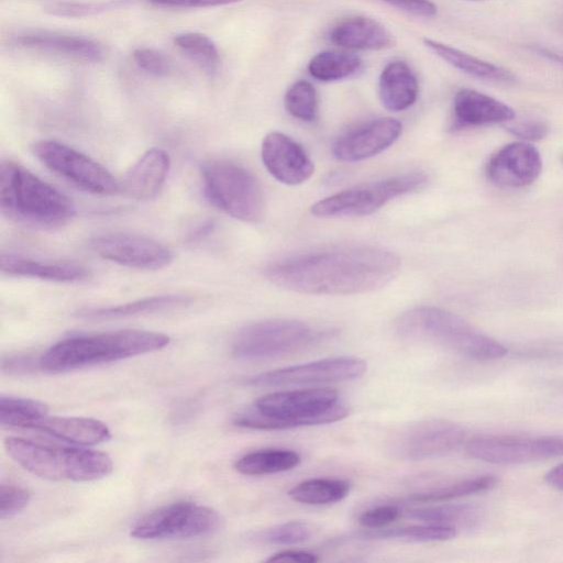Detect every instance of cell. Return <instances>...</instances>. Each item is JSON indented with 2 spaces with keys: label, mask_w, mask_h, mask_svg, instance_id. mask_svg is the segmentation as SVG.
<instances>
[{
  "label": "cell",
  "mask_w": 563,
  "mask_h": 563,
  "mask_svg": "<svg viewBox=\"0 0 563 563\" xmlns=\"http://www.w3.org/2000/svg\"><path fill=\"white\" fill-rule=\"evenodd\" d=\"M400 258L378 246H350L300 254L271 264L267 278L282 288L314 295L380 289L396 277Z\"/></svg>",
  "instance_id": "obj_1"
},
{
  "label": "cell",
  "mask_w": 563,
  "mask_h": 563,
  "mask_svg": "<svg viewBox=\"0 0 563 563\" xmlns=\"http://www.w3.org/2000/svg\"><path fill=\"white\" fill-rule=\"evenodd\" d=\"M350 412L335 389L316 387L267 394L238 413L234 424L256 430H285L342 420Z\"/></svg>",
  "instance_id": "obj_2"
},
{
  "label": "cell",
  "mask_w": 563,
  "mask_h": 563,
  "mask_svg": "<svg viewBox=\"0 0 563 563\" xmlns=\"http://www.w3.org/2000/svg\"><path fill=\"white\" fill-rule=\"evenodd\" d=\"M169 342L165 333L135 329L77 335L52 345L38 358V367L66 372L155 352Z\"/></svg>",
  "instance_id": "obj_3"
},
{
  "label": "cell",
  "mask_w": 563,
  "mask_h": 563,
  "mask_svg": "<svg viewBox=\"0 0 563 563\" xmlns=\"http://www.w3.org/2000/svg\"><path fill=\"white\" fill-rule=\"evenodd\" d=\"M0 208L13 221L41 228L59 227L75 216L68 197L12 161L0 167Z\"/></svg>",
  "instance_id": "obj_4"
},
{
  "label": "cell",
  "mask_w": 563,
  "mask_h": 563,
  "mask_svg": "<svg viewBox=\"0 0 563 563\" xmlns=\"http://www.w3.org/2000/svg\"><path fill=\"white\" fill-rule=\"evenodd\" d=\"M395 328L402 338L433 342L471 360H497L508 352L504 344L462 317L433 306L405 311L397 319Z\"/></svg>",
  "instance_id": "obj_5"
},
{
  "label": "cell",
  "mask_w": 563,
  "mask_h": 563,
  "mask_svg": "<svg viewBox=\"0 0 563 563\" xmlns=\"http://www.w3.org/2000/svg\"><path fill=\"white\" fill-rule=\"evenodd\" d=\"M7 453L27 472L51 481L89 482L112 472L110 456L97 450L46 444L19 437L3 441Z\"/></svg>",
  "instance_id": "obj_6"
},
{
  "label": "cell",
  "mask_w": 563,
  "mask_h": 563,
  "mask_svg": "<svg viewBox=\"0 0 563 563\" xmlns=\"http://www.w3.org/2000/svg\"><path fill=\"white\" fill-rule=\"evenodd\" d=\"M205 192L212 205L232 218L258 223L266 214V200L258 179L228 159H210L201 167Z\"/></svg>",
  "instance_id": "obj_7"
},
{
  "label": "cell",
  "mask_w": 563,
  "mask_h": 563,
  "mask_svg": "<svg viewBox=\"0 0 563 563\" xmlns=\"http://www.w3.org/2000/svg\"><path fill=\"white\" fill-rule=\"evenodd\" d=\"M322 333L294 319H268L243 328L234 338L232 354L239 360H269L305 350Z\"/></svg>",
  "instance_id": "obj_8"
},
{
  "label": "cell",
  "mask_w": 563,
  "mask_h": 563,
  "mask_svg": "<svg viewBox=\"0 0 563 563\" xmlns=\"http://www.w3.org/2000/svg\"><path fill=\"white\" fill-rule=\"evenodd\" d=\"M428 183L424 173L413 172L349 188L317 201L311 213L319 218L371 214L390 200L416 191Z\"/></svg>",
  "instance_id": "obj_9"
},
{
  "label": "cell",
  "mask_w": 563,
  "mask_h": 563,
  "mask_svg": "<svg viewBox=\"0 0 563 563\" xmlns=\"http://www.w3.org/2000/svg\"><path fill=\"white\" fill-rule=\"evenodd\" d=\"M221 521V516L210 507L177 501L141 517L130 533L141 540L198 538L217 532Z\"/></svg>",
  "instance_id": "obj_10"
},
{
  "label": "cell",
  "mask_w": 563,
  "mask_h": 563,
  "mask_svg": "<svg viewBox=\"0 0 563 563\" xmlns=\"http://www.w3.org/2000/svg\"><path fill=\"white\" fill-rule=\"evenodd\" d=\"M466 453L503 465L523 464L563 455V435L488 434L465 441Z\"/></svg>",
  "instance_id": "obj_11"
},
{
  "label": "cell",
  "mask_w": 563,
  "mask_h": 563,
  "mask_svg": "<svg viewBox=\"0 0 563 563\" xmlns=\"http://www.w3.org/2000/svg\"><path fill=\"white\" fill-rule=\"evenodd\" d=\"M33 152L47 168L86 191L103 196L120 191V183L103 166L66 144L42 140Z\"/></svg>",
  "instance_id": "obj_12"
},
{
  "label": "cell",
  "mask_w": 563,
  "mask_h": 563,
  "mask_svg": "<svg viewBox=\"0 0 563 563\" xmlns=\"http://www.w3.org/2000/svg\"><path fill=\"white\" fill-rule=\"evenodd\" d=\"M367 365L356 356H335L258 373L245 383L255 387L300 386L357 379Z\"/></svg>",
  "instance_id": "obj_13"
},
{
  "label": "cell",
  "mask_w": 563,
  "mask_h": 563,
  "mask_svg": "<svg viewBox=\"0 0 563 563\" xmlns=\"http://www.w3.org/2000/svg\"><path fill=\"white\" fill-rule=\"evenodd\" d=\"M465 441V430L457 423L430 419L412 423L391 440L394 455L412 461L444 456Z\"/></svg>",
  "instance_id": "obj_14"
},
{
  "label": "cell",
  "mask_w": 563,
  "mask_h": 563,
  "mask_svg": "<svg viewBox=\"0 0 563 563\" xmlns=\"http://www.w3.org/2000/svg\"><path fill=\"white\" fill-rule=\"evenodd\" d=\"M90 246L106 260L139 269H159L173 261V253L164 244L134 233L98 235Z\"/></svg>",
  "instance_id": "obj_15"
},
{
  "label": "cell",
  "mask_w": 563,
  "mask_h": 563,
  "mask_svg": "<svg viewBox=\"0 0 563 563\" xmlns=\"http://www.w3.org/2000/svg\"><path fill=\"white\" fill-rule=\"evenodd\" d=\"M402 130L393 118H380L366 122L335 140L332 153L343 162H358L379 154L393 145Z\"/></svg>",
  "instance_id": "obj_16"
},
{
  "label": "cell",
  "mask_w": 563,
  "mask_h": 563,
  "mask_svg": "<svg viewBox=\"0 0 563 563\" xmlns=\"http://www.w3.org/2000/svg\"><path fill=\"white\" fill-rule=\"evenodd\" d=\"M541 170L539 151L526 142L507 144L490 158L486 167L489 180L504 188L529 186Z\"/></svg>",
  "instance_id": "obj_17"
},
{
  "label": "cell",
  "mask_w": 563,
  "mask_h": 563,
  "mask_svg": "<svg viewBox=\"0 0 563 563\" xmlns=\"http://www.w3.org/2000/svg\"><path fill=\"white\" fill-rule=\"evenodd\" d=\"M261 156L269 174L286 185L302 184L314 170L313 163L305 150L280 132H271L264 137Z\"/></svg>",
  "instance_id": "obj_18"
},
{
  "label": "cell",
  "mask_w": 563,
  "mask_h": 563,
  "mask_svg": "<svg viewBox=\"0 0 563 563\" xmlns=\"http://www.w3.org/2000/svg\"><path fill=\"white\" fill-rule=\"evenodd\" d=\"M18 47L62 56L86 63H98L104 58V47L88 37L51 31H31L16 35Z\"/></svg>",
  "instance_id": "obj_19"
},
{
  "label": "cell",
  "mask_w": 563,
  "mask_h": 563,
  "mask_svg": "<svg viewBox=\"0 0 563 563\" xmlns=\"http://www.w3.org/2000/svg\"><path fill=\"white\" fill-rule=\"evenodd\" d=\"M515 111L503 101L473 89H460L453 98L452 128L462 130L510 122Z\"/></svg>",
  "instance_id": "obj_20"
},
{
  "label": "cell",
  "mask_w": 563,
  "mask_h": 563,
  "mask_svg": "<svg viewBox=\"0 0 563 563\" xmlns=\"http://www.w3.org/2000/svg\"><path fill=\"white\" fill-rule=\"evenodd\" d=\"M169 167L168 153L153 147L146 151L126 172L120 183V191L139 200L154 198L164 186Z\"/></svg>",
  "instance_id": "obj_21"
},
{
  "label": "cell",
  "mask_w": 563,
  "mask_h": 563,
  "mask_svg": "<svg viewBox=\"0 0 563 563\" xmlns=\"http://www.w3.org/2000/svg\"><path fill=\"white\" fill-rule=\"evenodd\" d=\"M25 429L38 430L54 438L79 445H95L111 438L106 423L93 418L45 415Z\"/></svg>",
  "instance_id": "obj_22"
},
{
  "label": "cell",
  "mask_w": 563,
  "mask_h": 563,
  "mask_svg": "<svg viewBox=\"0 0 563 563\" xmlns=\"http://www.w3.org/2000/svg\"><path fill=\"white\" fill-rule=\"evenodd\" d=\"M329 38L333 44L352 51H378L391 44L390 33L383 24L362 15L338 22Z\"/></svg>",
  "instance_id": "obj_23"
},
{
  "label": "cell",
  "mask_w": 563,
  "mask_h": 563,
  "mask_svg": "<svg viewBox=\"0 0 563 563\" xmlns=\"http://www.w3.org/2000/svg\"><path fill=\"white\" fill-rule=\"evenodd\" d=\"M418 92V79L406 62L393 60L383 68L378 93L387 110L399 112L410 108L416 102Z\"/></svg>",
  "instance_id": "obj_24"
},
{
  "label": "cell",
  "mask_w": 563,
  "mask_h": 563,
  "mask_svg": "<svg viewBox=\"0 0 563 563\" xmlns=\"http://www.w3.org/2000/svg\"><path fill=\"white\" fill-rule=\"evenodd\" d=\"M1 271L8 275L51 282H76L87 276V269L68 262H42L15 254L1 255Z\"/></svg>",
  "instance_id": "obj_25"
},
{
  "label": "cell",
  "mask_w": 563,
  "mask_h": 563,
  "mask_svg": "<svg viewBox=\"0 0 563 563\" xmlns=\"http://www.w3.org/2000/svg\"><path fill=\"white\" fill-rule=\"evenodd\" d=\"M423 44L441 59L474 78L503 84H512L517 79L515 74L505 67L481 59L439 41L424 37Z\"/></svg>",
  "instance_id": "obj_26"
},
{
  "label": "cell",
  "mask_w": 563,
  "mask_h": 563,
  "mask_svg": "<svg viewBox=\"0 0 563 563\" xmlns=\"http://www.w3.org/2000/svg\"><path fill=\"white\" fill-rule=\"evenodd\" d=\"M188 302L189 298L180 295L153 296L114 307L85 310L78 316L90 320L120 319L169 310L186 306Z\"/></svg>",
  "instance_id": "obj_27"
},
{
  "label": "cell",
  "mask_w": 563,
  "mask_h": 563,
  "mask_svg": "<svg viewBox=\"0 0 563 563\" xmlns=\"http://www.w3.org/2000/svg\"><path fill=\"white\" fill-rule=\"evenodd\" d=\"M457 533L459 530L451 526L422 522V525L367 530L358 533L357 538L424 543L451 540Z\"/></svg>",
  "instance_id": "obj_28"
},
{
  "label": "cell",
  "mask_w": 563,
  "mask_h": 563,
  "mask_svg": "<svg viewBox=\"0 0 563 563\" xmlns=\"http://www.w3.org/2000/svg\"><path fill=\"white\" fill-rule=\"evenodd\" d=\"M300 463V455L286 449H263L240 457L234 468L243 475L260 476L286 472Z\"/></svg>",
  "instance_id": "obj_29"
},
{
  "label": "cell",
  "mask_w": 563,
  "mask_h": 563,
  "mask_svg": "<svg viewBox=\"0 0 563 563\" xmlns=\"http://www.w3.org/2000/svg\"><path fill=\"white\" fill-rule=\"evenodd\" d=\"M362 59L352 52L327 49L316 54L308 64L311 77L320 81H336L356 74Z\"/></svg>",
  "instance_id": "obj_30"
},
{
  "label": "cell",
  "mask_w": 563,
  "mask_h": 563,
  "mask_svg": "<svg viewBox=\"0 0 563 563\" xmlns=\"http://www.w3.org/2000/svg\"><path fill=\"white\" fill-rule=\"evenodd\" d=\"M351 484L340 478H310L291 487L288 496L300 504L329 505L344 499Z\"/></svg>",
  "instance_id": "obj_31"
},
{
  "label": "cell",
  "mask_w": 563,
  "mask_h": 563,
  "mask_svg": "<svg viewBox=\"0 0 563 563\" xmlns=\"http://www.w3.org/2000/svg\"><path fill=\"white\" fill-rule=\"evenodd\" d=\"M406 515L421 522L440 523L467 529L479 521L477 509L464 504H443L408 509Z\"/></svg>",
  "instance_id": "obj_32"
},
{
  "label": "cell",
  "mask_w": 563,
  "mask_h": 563,
  "mask_svg": "<svg viewBox=\"0 0 563 563\" xmlns=\"http://www.w3.org/2000/svg\"><path fill=\"white\" fill-rule=\"evenodd\" d=\"M497 481L498 479L493 475L465 478L448 485L413 493L407 497V500L412 503H437L453 500L488 490L497 484Z\"/></svg>",
  "instance_id": "obj_33"
},
{
  "label": "cell",
  "mask_w": 563,
  "mask_h": 563,
  "mask_svg": "<svg viewBox=\"0 0 563 563\" xmlns=\"http://www.w3.org/2000/svg\"><path fill=\"white\" fill-rule=\"evenodd\" d=\"M174 44L203 71L213 75L221 63L219 49L213 41L198 32H186L174 37Z\"/></svg>",
  "instance_id": "obj_34"
},
{
  "label": "cell",
  "mask_w": 563,
  "mask_h": 563,
  "mask_svg": "<svg viewBox=\"0 0 563 563\" xmlns=\"http://www.w3.org/2000/svg\"><path fill=\"white\" fill-rule=\"evenodd\" d=\"M47 412V406L38 400L12 396L0 397V422L2 426L25 429L30 422Z\"/></svg>",
  "instance_id": "obj_35"
},
{
  "label": "cell",
  "mask_w": 563,
  "mask_h": 563,
  "mask_svg": "<svg viewBox=\"0 0 563 563\" xmlns=\"http://www.w3.org/2000/svg\"><path fill=\"white\" fill-rule=\"evenodd\" d=\"M284 103L288 113L301 121H313L318 114V93L307 80L294 82L285 93Z\"/></svg>",
  "instance_id": "obj_36"
},
{
  "label": "cell",
  "mask_w": 563,
  "mask_h": 563,
  "mask_svg": "<svg viewBox=\"0 0 563 563\" xmlns=\"http://www.w3.org/2000/svg\"><path fill=\"white\" fill-rule=\"evenodd\" d=\"M311 537L312 528L309 523L294 520L264 530L258 539L274 545H296L308 541Z\"/></svg>",
  "instance_id": "obj_37"
},
{
  "label": "cell",
  "mask_w": 563,
  "mask_h": 563,
  "mask_svg": "<svg viewBox=\"0 0 563 563\" xmlns=\"http://www.w3.org/2000/svg\"><path fill=\"white\" fill-rule=\"evenodd\" d=\"M31 498L30 492L19 485L1 484L0 518L10 519L23 510Z\"/></svg>",
  "instance_id": "obj_38"
},
{
  "label": "cell",
  "mask_w": 563,
  "mask_h": 563,
  "mask_svg": "<svg viewBox=\"0 0 563 563\" xmlns=\"http://www.w3.org/2000/svg\"><path fill=\"white\" fill-rule=\"evenodd\" d=\"M132 56L137 67L148 75L164 77L172 71L168 58L154 48L139 47L133 51Z\"/></svg>",
  "instance_id": "obj_39"
},
{
  "label": "cell",
  "mask_w": 563,
  "mask_h": 563,
  "mask_svg": "<svg viewBox=\"0 0 563 563\" xmlns=\"http://www.w3.org/2000/svg\"><path fill=\"white\" fill-rule=\"evenodd\" d=\"M401 516V509L394 504H382L364 510L358 523L368 530L388 527Z\"/></svg>",
  "instance_id": "obj_40"
},
{
  "label": "cell",
  "mask_w": 563,
  "mask_h": 563,
  "mask_svg": "<svg viewBox=\"0 0 563 563\" xmlns=\"http://www.w3.org/2000/svg\"><path fill=\"white\" fill-rule=\"evenodd\" d=\"M115 3H86V2H68L55 1L47 5V10L52 14L63 16H84L95 14L106 9H110Z\"/></svg>",
  "instance_id": "obj_41"
},
{
  "label": "cell",
  "mask_w": 563,
  "mask_h": 563,
  "mask_svg": "<svg viewBox=\"0 0 563 563\" xmlns=\"http://www.w3.org/2000/svg\"><path fill=\"white\" fill-rule=\"evenodd\" d=\"M507 130L525 141H539L548 133V128L544 122L533 120L520 122L510 121V123L507 124Z\"/></svg>",
  "instance_id": "obj_42"
},
{
  "label": "cell",
  "mask_w": 563,
  "mask_h": 563,
  "mask_svg": "<svg viewBox=\"0 0 563 563\" xmlns=\"http://www.w3.org/2000/svg\"><path fill=\"white\" fill-rule=\"evenodd\" d=\"M394 8L416 16L432 18L437 15V5L429 0H380Z\"/></svg>",
  "instance_id": "obj_43"
},
{
  "label": "cell",
  "mask_w": 563,
  "mask_h": 563,
  "mask_svg": "<svg viewBox=\"0 0 563 563\" xmlns=\"http://www.w3.org/2000/svg\"><path fill=\"white\" fill-rule=\"evenodd\" d=\"M148 2L168 8H209L228 5L242 0H147Z\"/></svg>",
  "instance_id": "obj_44"
},
{
  "label": "cell",
  "mask_w": 563,
  "mask_h": 563,
  "mask_svg": "<svg viewBox=\"0 0 563 563\" xmlns=\"http://www.w3.org/2000/svg\"><path fill=\"white\" fill-rule=\"evenodd\" d=\"M319 561L317 554L298 549H289L277 552L266 559V562H298V563H316Z\"/></svg>",
  "instance_id": "obj_45"
},
{
  "label": "cell",
  "mask_w": 563,
  "mask_h": 563,
  "mask_svg": "<svg viewBox=\"0 0 563 563\" xmlns=\"http://www.w3.org/2000/svg\"><path fill=\"white\" fill-rule=\"evenodd\" d=\"M32 361L27 356H8L2 361V368L9 373L26 372L32 368Z\"/></svg>",
  "instance_id": "obj_46"
},
{
  "label": "cell",
  "mask_w": 563,
  "mask_h": 563,
  "mask_svg": "<svg viewBox=\"0 0 563 563\" xmlns=\"http://www.w3.org/2000/svg\"><path fill=\"white\" fill-rule=\"evenodd\" d=\"M545 482L559 490H563V462L552 467L545 474Z\"/></svg>",
  "instance_id": "obj_47"
},
{
  "label": "cell",
  "mask_w": 563,
  "mask_h": 563,
  "mask_svg": "<svg viewBox=\"0 0 563 563\" xmlns=\"http://www.w3.org/2000/svg\"><path fill=\"white\" fill-rule=\"evenodd\" d=\"M472 1H482V0H472Z\"/></svg>",
  "instance_id": "obj_48"
},
{
  "label": "cell",
  "mask_w": 563,
  "mask_h": 563,
  "mask_svg": "<svg viewBox=\"0 0 563 563\" xmlns=\"http://www.w3.org/2000/svg\"><path fill=\"white\" fill-rule=\"evenodd\" d=\"M562 162H563V155H562Z\"/></svg>",
  "instance_id": "obj_49"
}]
</instances>
